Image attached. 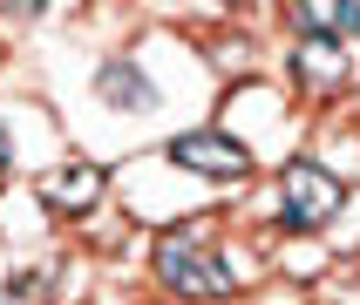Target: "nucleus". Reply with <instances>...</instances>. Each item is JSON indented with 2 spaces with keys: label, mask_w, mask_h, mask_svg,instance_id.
<instances>
[{
  "label": "nucleus",
  "mask_w": 360,
  "mask_h": 305,
  "mask_svg": "<svg viewBox=\"0 0 360 305\" xmlns=\"http://www.w3.org/2000/svg\"><path fill=\"white\" fill-rule=\"evenodd\" d=\"M157 278L177 299H231V264H224V251H218L204 217L157 238Z\"/></svg>",
  "instance_id": "nucleus-1"
},
{
  "label": "nucleus",
  "mask_w": 360,
  "mask_h": 305,
  "mask_svg": "<svg viewBox=\"0 0 360 305\" xmlns=\"http://www.w3.org/2000/svg\"><path fill=\"white\" fill-rule=\"evenodd\" d=\"M340 203H347V183L333 177L326 163H313V156L285 163V177H279V217H285V231H326V224L340 217Z\"/></svg>",
  "instance_id": "nucleus-2"
},
{
  "label": "nucleus",
  "mask_w": 360,
  "mask_h": 305,
  "mask_svg": "<svg viewBox=\"0 0 360 305\" xmlns=\"http://www.w3.org/2000/svg\"><path fill=\"white\" fill-rule=\"evenodd\" d=\"M163 156L177 163V170H191V177L204 183H245L252 177V149H245L238 136H224V129H191V136H170V149Z\"/></svg>",
  "instance_id": "nucleus-3"
},
{
  "label": "nucleus",
  "mask_w": 360,
  "mask_h": 305,
  "mask_svg": "<svg viewBox=\"0 0 360 305\" xmlns=\"http://www.w3.org/2000/svg\"><path fill=\"white\" fill-rule=\"evenodd\" d=\"M96 197H102V170H96V163H61V170H48V177H41V203H48V210H61V217L96 210Z\"/></svg>",
  "instance_id": "nucleus-4"
},
{
  "label": "nucleus",
  "mask_w": 360,
  "mask_h": 305,
  "mask_svg": "<svg viewBox=\"0 0 360 305\" xmlns=\"http://www.w3.org/2000/svg\"><path fill=\"white\" fill-rule=\"evenodd\" d=\"M285 20H292L300 34L354 41L360 34V0H285Z\"/></svg>",
  "instance_id": "nucleus-5"
},
{
  "label": "nucleus",
  "mask_w": 360,
  "mask_h": 305,
  "mask_svg": "<svg viewBox=\"0 0 360 305\" xmlns=\"http://www.w3.org/2000/svg\"><path fill=\"white\" fill-rule=\"evenodd\" d=\"M347 41H326V34H300V48H292V75L306 81V88H333V81L347 75Z\"/></svg>",
  "instance_id": "nucleus-6"
},
{
  "label": "nucleus",
  "mask_w": 360,
  "mask_h": 305,
  "mask_svg": "<svg viewBox=\"0 0 360 305\" xmlns=\"http://www.w3.org/2000/svg\"><path fill=\"white\" fill-rule=\"evenodd\" d=\"M96 95L109 102V109H157V81H143V68L136 61H109V68H102L96 75Z\"/></svg>",
  "instance_id": "nucleus-7"
},
{
  "label": "nucleus",
  "mask_w": 360,
  "mask_h": 305,
  "mask_svg": "<svg viewBox=\"0 0 360 305\" xmlns=\"http://www.w3.org/2000/svg\"><path fill=\"white\" fill-rule=\"evenodd\" d=\"M0 7H7V14H41L48 0H0Z\"/></svg>",
  "instance_id": "nucleus-8"
},
{
  "label": "nucleus",
  "mask_w": 360,
  "mask_h": 305,
  "mask_svg": "<svg viewBox=\"0 0 360 305\" xmlns=\"http://www.w3.org/2000/svg\"><path fill=\"white\" fill-rule=\"evenodd\" d=\"M7 156H14V142H7V129H0V163H7Z\"/></svg>",
  "instance_id": "nucleus-9"
},
{
  "label": "nucleus",
  "mask_w": 360,
  "mask_h": 305,
  "mask_svg": "<svg viewBox=\"0 0 360 305\" xmlns=\"http://www.w3.org/2000/svg\"><path fill=\"white\" fill-rule=\"evenodd\" d=\"M224 7H238V0H224Z\"/></svg>",
  "instance_id": "nucleus-10"
}]
</instances>
